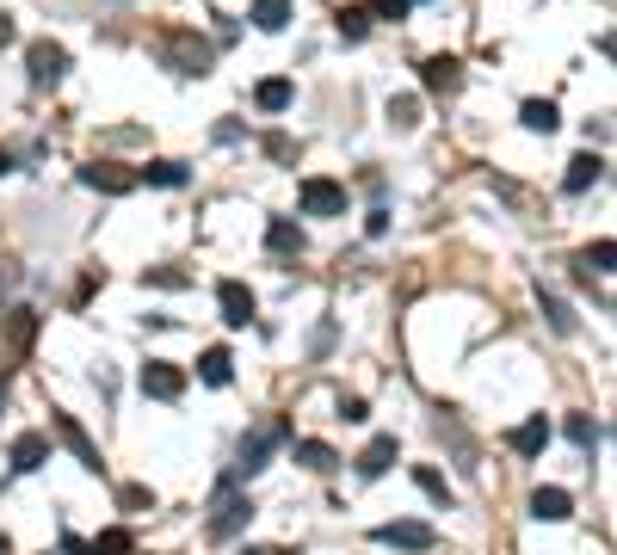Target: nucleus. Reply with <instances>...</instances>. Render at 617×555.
<instances>
[{
	"label": "nucleus",
	"instance_id": "obj_1",
	"mask_svg": "<svg viewBox=\"0 0 617 555\" xmlns=\"http://www.w3.org/2000/svg\"><path fill=\"white\" fill-rule=\"evenodd\" d=\"M161 62H167L173 74H210L216 50H210V37H198L192 25H167V31H161Z\"/></svg>",
	"mask_w": 617,
	"mask_h": 555
},
{
	"label": "nucleus",
	"instance_id": "obj_2",
	"mask_svg": "<svg viewBox=\"0 0 617 555\" xmlns=\"http://www.w3.org/2000/svg\"><path fill=\"white\" fill-rule=\"evenodd\" d=\"M247 518H253V500L241 494V481H216V506H210V543H229L247 531Z\"/></svg>",
	"mask_w": 617,
	"mask_h": 555
},
{
	"label": "nucleus",
	"instance_id": "obj_3",
	"mask_svg": "<svg viewBox=\"0 0 617 555\" xmlns=\"http://www.w3.org/2000/svg\"><path fill=\"white\" fill-rule=\"evenodd\" d=\"M284 444V420H260L247 438H241V451H235V469H229V481H253L266 469V457Z\"/></svg>",
	"mask_w": 617,
	"mask_h": 555
},
{
	"label": "nucleus",
	"instance_id": "obj_4",
	"mask_svg": "<svg viewBox=\"0 0 617 555\" xmlns=\"http://www.w3.org/2000/svg\"><path fill=\"white\" fill-rule=\"evenodd\" d=\"M297 204H303V216H346V185L340 179H303V192H297Z\"/></svg>",
	"mask_w": 617,
	"mask_h": 555
},
{
	"label": "nucleus",
	"instance_id": "obj_5",
	"mask_svg": "<svg viewBox=\"0 0 617 555\" xmlns=\"http://www.w3.org/2000/svg\"><path fill=\"white\" fill-rule=\"evenodd\" d=\"M25 68H31V87H56L62 74H68V50L50 44V37H38V44L25 50Z\"/></svg>",
	"mask_w": 617,
	"mask_h": 555
},
{
	"label": "nucleus",
	"instance_id": "obj_6",
	"mask_svg": "<svg viewBox=\"0 0 617 555\" xmlns=\"http://www.w3.org/2000/svg\"><path fill=\"white\" fill-rule=\"evenodd\" d=\"M377 543H389V549H432L439 543V531L432 525H420V518H389V525H377Z\"/></svg>",
	"mask_w": 617,
	"mask_h": 555
},
{
	"label": "nucleus",
	"instance_id": "obj_7",
	"mask_svg": "<svg viewBox=\"0 0 617 555\" xmlns=\"http://www.w3.org/2000/svg\"><path fill=\"white\" fill-rule=\"evenodd\" d=\"M142 395H155V401H179V395H186V370L167 364V358H149V364H142Z\"/></svg>",
	"mask_w": 617,
	"mask_h": 555
},
{
	"label": "nucleus",
	"instance_id": "obj_8",
	"mask_svg": "<svg viewBox=\"0 0 617 555\" xmlns=\"http://www.w3.org/2000/svg\"><path fill=\"white\" fill-rule=\"evenodd\" d=\"M50 426H56V438H62V444H68V451H75V463H81V469H93V475H99V444H93V438H87V426H81V420H75V414H50Z\"/></svg>",
	"mask_w": 617,
	"mask_h": 555
},
{
	"label": "nucleus",
	"instance_id": "obj_9",
	"mask_svg": "<svg viewBox=\"0 0 617 555\" xmlns=\"http://www.w3.org/2000/svg\"><path fill=\"white\" fill-rule=\"evenodd\" d=\"M81 185H87V192H105V198H124V192H136V173H124V167H112V161H87V167H81Z\"/></svg>",
	"mask_w": 617,
	"mask_h": 555
},
{
	"label": "nucleus",
	"instance_id": "obj_10",
	"mask_svg": "<svg viewBox=\"0 0 617 555\" xmlns=\"http://www.w3.org/2000/svg\"><path fill=\"white\" fill-rule=\"evenodd\" d=\"M216 309H223L229 327H247L253 321V290L241 278H223V284H216Z\"/></svg>",
	"mask_w": 617,
	"mask_h": 555
},
{
	"label": "nucleus",
	"instance_id": "obj_11",
	"mask_svg": "<svg viewBox=\"0 0 617 555\" xmlns=\"http://www.w3.org/2000/svg\"><path fill=\"white\" fill-rule=\"evenodd\" d=\"M420 81H426V93H457L463 87V62L457 56H426L420 62Z\"/></svg>",
	"mask_w": 617,
	"mask_h": 555
},
{
	"label": "nucleus",
	"instance_id": "obj_12",
	"mask_svg": "<svg viewBox=\"0 0 617 555\" xmlns=\"http://www.w3.org/2000/svg\"><path fill=\"white\" fill-rule=\"evenodd\" d=\"M50 463V438L44 432H19L13 438V475H38Z\"/></svg>",
	"mask_w": 617,
	"mask_h": 555
},
{
	"label": "nucleus",
	"instance_id": "obj_13",
	"mask_svg": "<svg viewBox=\"0 0 617 555\" xmlns=\"http://www.w3.org/2000/svg\"><path fill=\"white\" fill-rule=\"evenodd\" d=\"M599 179H605V161H599V155H574V161H568V173H562V192H574V198H580V192H593Z\"/></svg>",
	"mask_w": 617,
	"mask_h": 555
},
{
	"label": "nucleus",
	"instance_id": "obj_14",
	"mask_svg": "<svg viewBox=\"0 0 617 555\" xmlns=\"http://www.w3.org/2000/svg\"><path fill=\"white\" fill-rule=\"evenodd\" d=\"M389 469H395V438L383 432V438H371L365 451H358V475H365V481H377V475H389Z\"/></svg>",
	"mask_w": 617,
	"mask_h": 555
},
{
	"label": "nucleus",
	"instance_id": "obj_15",
	"mask_svg": "<svg viewBox=\"0 0 617 555\" xmlns=\"http://www.w3.org/2000/svg\"><path fill=\"white\" fill-rule=\"evenodd\" d=\"M568 512H574L568 488H537V494H531V518H543V525H562Z\"/></svg>",
	"mask_w": 617,
	"mask_h": 555
},
{
	"label": "nucleus",
	"instance_id": "obj_16",
	"mask_svg": "<svg viewBox=\"0 0 617 555\" xmlns=\"http://www.w3.org/2000/svg\"><path fill=\"white\" fill-rule=\"evenodd\" d=\"M543 444H550V420H543V414H531V420L513 426V451L519 457H543Z\"/></svg>",
	"mask_w": 617,
	"mask_h": 555
},
{
	"label": "nucleus",
	"instance_id": "obj_17",
	"mask_svg": "<svg viewBox=\"0 0 617 555\" xmlns=\"http://www.w3.org/2000/svg\"><path fill=\"white\" fill-rule=\"evenodd\" d=\"M519 124H525V130H537V136H550V130L562 124V111H556L550 99H525V105H519Z\"/></svg>",
	"mask_w": 617,
	"mask_h": 555
},
{
	"label": "nucleus",
	"instance_id": "obj_18",
	"mask_svg": "<svg viewBox=\"0 0 617 555\" xmlns=\"http://www.w3.org/2000/svg\"><path fill=\"white\" fill-rule=\"evenodd\" d=\"M198 377H204L210 389H223V383L235 377V358H229V346H210V352L198 358Z\"/></svg>",
	"mask_w": 617,
	"mask_h": 555
},
{
	"label": "nucleus",
	"instance_id": "obj_19",
	"mask_svg": "<svg viewBox=\"0 0 617 555\" xmlns=\"http://www.w3.org/2000/svg\"><path fill=\"white\" fill-rule=\"evenodd\" d=\"M290 99H297V87H290L284 74H272V81L253 87V105H260V111H290Z\"/></svg>",
	"mask_w": 617,
	"mask_h": 555
},
{
	"label": "nucleus",
	"instance_id": "obj_20",
	"mask_svg": "<svg viewBox=\"0 0 617 555\" xmlns=\"http://www.w3.org/2000/svg\"><path fill=\"white\" fill-rule=\"evenodd\" d=\"M266 247H272V253H303V229H297L290 216H272V222H266Z\"/></svg>",
	"mask_w": 617,
	"mask_h": 555
},
{
	"label": "nucleus",
	"instance_id": "obj_21",
	"mask_svg": "<svg viewBox=\"0 0 617 555\" xmlns=\"http://www.w3.org/2000/svg\"><path fill=\"white\" fill-rule=\"evenodd\" d=\"M297 463H303V469H315V475H328V469H334L340 457H334V444H321V438H303V444H297Z\"/></svg>",
	"mask_w": 617,
	"mask_h": 555
},
{
	"label": "nucleus",
	"instance_id": "obj_22",
	"mask_svg": "<svg viewBox=\"0 0 617 555\" xmlns=\"http://www.w3.org/2000/svg\"><path fill=\"white\" fill-rule=\"evenodd\" d=\"M253 25H260V31H284L290 25V0H253Z\"/></svg>",
	"mask_w": 617,
	"mask_h": 555
},
{
	"label": "nucleus",
	"instance_id": "obj_23",
	"mask_svg": "<svg viewBox=\"0 0 617 555\" xmlns=\"http://www.w3.org/2000/svg\"><path fill=\"white\" fill-rule=\"evenodd\" d=\"M340 37H346V44H358V37H365L371 31V7H340Z\"/></svg>",
	"mask_w": 617,
	"mask_h": 555
},
{
	"label": "nucleus",
	"instance_id": "obj_24",
	"mask_svg": "<svg viewBox=\"0 0 617 555\" xmlns=\"http://www.w3.org/2000/svg\"><path fill=\"white\" fill-rule=\"evenodd\" d=\"M31 333H38V315H31V309H13V315H7V340H13V352L31 346Z\"/></svg>",
	"mask_w": 617,
	"mask_h": 555
},
{
	"label": "nucleus",
	"instance_id": "obj_25",
	"mask_svg": "<svg viewBox=\"0 0 617 555\" xmlns=\"http://www.w3.org/2000/svg\"><path fill=\"white\" fill-rule=\"evenodd\" d=\"M136 179H149V185H186L192 173H186V161H155V167H142Z\"/></svg>",
	"mask_w": 617,
	"mask_h": 555
},
{
	"label": "nucleus",
	"instance_id": "obj_26",
	"mask_svg": "<svg viewBox=\"0 0 617 555\" xmlns=\"http://www.w3.org/2000/svg\"><path fill=\"white\" fill-rule=\"evenodd\" d=\"M414 488H420V494H432L439 506H451V488H445V475L432 469V463H420V469H414Z\"/></svg>",
	"mask_w": 617,
	"mask_h": 555
},
{
	"label": "nucleus",
	"instance_id": "obj_27",
	"mask_svg": "<svg viewBox=\"0 0 617 555\" xmlns=\"http://www.w3.org/2000/svg\"><path fill=\"white\" fill-rule=\"evenodd\" d=\"M389 124H395V130H414V124H420V99H414V93L389 99Z\"/></svg>",
	"mask_w": 617,
	"mask_h": 555
},
{
	"label": "nucleus",
	"instance_id": "obj_28",
	"mask_svg": "<svg viewBox=\"0 0 617 555\" xmlns=\"http://www.w3.org/2000/svg\"><path fill=\"white\" fill-rule=\"evenodd\" d=\"M87 549H93V555H130V549H136V537H130V531H99Z\"/></svg>",
	"mask_w": 617,
	"mask_h": 555
},
{
	"label": "nucleus",
	"instance_id": "obj_29",
	"mask_svg": "<svg viewBox=\"0 0 617 555\" xmlns=\"http://www.w3.org/2000/svg\"><path fill=\"white\" fill-rule=\"evenodd\" d=\"M611 259H617V241H593L580 253V272H611Z\"/></svg>",
	"mask_w": 617,
	"mask_h": 555
},
{
	"label": "nucleus",
	"instance_id": "obj_30",
	"mask_svg": "<svg viewBox=\"0 0 617 555\" xmlns=\"http://www.w3.org/2000/svg\"><path fill=\"white\" fill-rule=\"evenodd\" d=\"M568 438L580 444V451H593V444H599L605 432H599V420H587V414H568Z\"/></svg>",
	"mask_w": 617,
	"mask_h": 555
},
{
	"label": "nucleus",
	"instance_id": "obj_31",
	"mask_svg": "<svg viewBox=\"0 0 617 555\" xmlns=\"http://www.w3.org/2000/svg\"><path fill=\"white\" fill-rule=\"evenodd\" d=\"M543 315H550V327H556V333H574V309L562 303V296H543Z\"/></svg>",
	"mask_w": 617,
	"mask_h": 555
},
{
	"label": "nucleus",
	"instance_id": "obj_32",
	"mask_svg": "<svg viewBox=\"0 0 617 555\" xmlns=\"http://www.w3.org/2000/svg\"><path fill=\"white\" fill-rule=\"evenodd\" d=\"M340 420H346V426H365V420H371L365 395H340Z\"/></svg>",
	"mask_w": 617,
	"mask_h": 555
},
{
	"label": "nucleus",
	"instance_id": "obj_33",
	"mask_svg": "<svg viewBox=\"0 0 617 555\" xmlns=\"http://www.w3.org/2000/svg\"><path fill=\"white\" fill-rule=\"evenodd\" d=\"M414 0H371V19H408Z\"/></svg>",
	"mask_w": 617,
	"mask_h": 555
},
{
	"label": "nucleus",
	"instance_id": "obj_34",
	"mask_svg": "<svg viewBox=\"0 0 617 555\" xmlns=\"http://www.w3.org/2000/svg\"><path fill=\"white\" fill-rule=\"evenodd\" d=\"M118 506H124V512H149V506H155V494H149V488H124V494H118Z\"/></svg>",
	"mask_w": 617,
	"mask_h": 555
},
{
	"label": "nucleus",
	"instance_id": "obj_35",
	"mask_svg": "<svg viewBox=\"0 0 617 555\" xmlns=\"http://www.w3.org/2000/svg\"><path fill=\"white\" fill-rule=\"evenodd\" d=\"M149 284H161V290H179V284H186V272H149Z\"/></svg>",
	"mask_w": 617,
	"mask_h": 555
},
{
	"label": "nucleus",
	"instance_id": "obj_36",
	"mask_svg": "<svg viewBox=\"0 0 617 555\" xmlns=\"http://www.w3.org/2000/svg\"><path fill=\"white\" fill-rule=\"evenodd\" d=\"M62 555H93V549H87V543H81L75 531H62Z\"/></svg>",
	"mask_w": 617,
	"mask_h": 555
},
{
	"label": "nucleus",
	"instance_id": "obj_37",
	"mask_svg": "<svg viewBox=\"0 0 617 555\" xmlns=\"http://www.w3.org/2000/svg\"><path fill=\"white\" fill-rule=\"evenodd\" d=\"M0 44H13V19L7 13H0Z\"/></svg>",
	"mask_w": 617,
	"mask_h": 555
},
{
	"label": "nucleus",
	"instance_id": "obj_38",
	"mask_svg": "<svg viewBox=\"0 0 617 555\" xmlns=\"http://www.w3.org/2000/svg\"><path fill=\"white\" fill-rule=\"evenodd\" d=\"M247 555H290V549H247Z\"/></svg>",
	"mask_w": 617,
	"mask_h": 555
},
{
	"label": "nucleus",
	"instance_id": "obj_39",
	"mask_svg": "<svg viewBox=\"0 0 617 555\" xmlns=\"http://www.w3.org/2000/svg\"><path fill=\"white\" fill-rule=\"evenodd\" d=\"M7 167H13V161H7V148H0V173H7Z\"/></svg>",
	"mask_w": 617,
	"mask_h": 555
},
{
	"label": "nucleus",
	"instance_id": "obj_40",
	"mask_svg": "<svg viewBox=\"0 0 617 555\" xmlns=\"http://www.w3.org/2000/svg\"><path fill=\"white\" fill-rule=\"evenodd\" d=\"M0 407H7V377H0Z\"/></svg>",
	"mask_w": 617,
	"mask_h": 555
}]
</instances>
